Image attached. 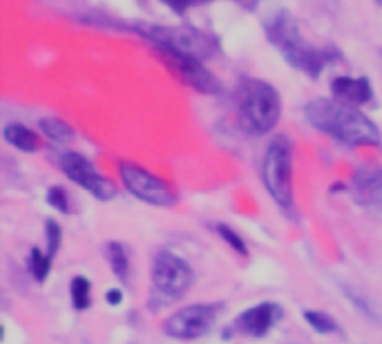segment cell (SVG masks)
<instances>
[{"mask_svg":"<svg viewBox=\"0 0 382 344\" xmlns=\"http://www.w3.org/2000/svg\"><path fill=\"white\" fill-rule=\"evenodd\" d=\"M306 119L320 132L346 145H380V130L356 105L338 98H313L304 108Z\"/></svg>","mask_w":382,"mask_h":344,"instance_id":"cell-1","label":"cell"},{"mask_svg":"<svg viewBox=\"0 0 382 344\" xmlns=\"http://www.w3.org/2000/svg\"><path fill=\"white\" fill-rule=\"evenodd\" d=\"M267 38L279 49L286 63L309 76H320L326 65V54L304 41L300 25L286 11H277L267 21Z\"/></svg>","mask_w":382,"mask_h":344,"instance_id":"cell-2","label":"cell"},{"mask_svg":"<svg viewBox=\"0 0 382 344\" xmlns=\"http://www.w3.org/2000/svg\"><path fill=\"white\" fill-rule=\"evenodd\" d=\"M235 103L244 130L253 135L271 132L279 121V94L271 83L262 78H242L235 92Z\"/></svg>","mask_w":382,"mask_h":344,"instance_id":"cell-3","label":"cell"},{"mask_svg":"<svg viewBox=\"0 0 382 344\" xmlns=\"http://www.w3.org/2000/svg\"><path fill=\"white\" fill-rule=\"evenodd\" d=\"M137 31L150 41L155 47L170 49V52L184 54L197 61L212 58L220 54V41L204 29L192 25H153V23H137Z\"/></svg>","mask_w":382,"mask_h":344,"instance_id":"cell-4","label":"cell"},{"mask_svg":"<svg viewBox=\"0 0 382 344\" xmlns=\"http://www.w3.org/2000/svg\"><path fill=\"white\" fill-rule=\"evenodd\" d=\"M262 179L269 194L282 208H293V159L289 143L282 137L273 139L267 147L262 163Z\"/></svg>","mask_w":382,"mask_h":344,"instance_id":"cell-5","label":"cell"},{"mask_svg":"<svg viewBox=\"0 0 382 344\" xmlns=\"http://www.w3.org/2000/svg\"><path fill=\"white\" fill-rule=\"evenodd\" d=\"M192 269L184 259L161 251L153 261V288L157 295H163L168 300L181 298L192 286Z\"/></svg>","mask_w":382,"mask_h":344,"instance_id":"cell-6","label":"cell"},{"mask_svg":"<svg viewBox=\"0 0 382 344\" xmlns=\"http://www.w3.org/2000/svg\"><path fill=\"white\" fill-rule=\"evenodd\" d=\"M121 179L125 188L137 197V199L150 204V206H159V208H168L177 202V194L172 192V188L161 182L159 177H155L153 172H148L145 168L137 166L132 161H121Z\"/></svg>","mask_w":382,"mask_h":344,"instance_id":"cell-7","label":"cell"},{"mask_svg":"<svg viewBox=\"0 0 382 344\" xmlns=\"http://www.w3.org/2000/svg\"><path fill=\"white\" fill-rule=\"evenodd\" d=\"M217 322V306L212 304H190L179 308L165 320V333L177 340H197L206 335Z\"/></svg>","mask_w":382,"mask_h":344,"instance_id":"cell-8","label":"cell"},{"mask_svg":"<svg viewBox=\"0 0 382 344\" xmlns=\"http://www.w3.org/2000/svg\"><path fill=\"white\" fill-rule=\"evenodd\" d=\"M155 49H157V54L165 61V65H168V68L181 80H184V83H188L192 90L202 92V94H220V90H222L220 78L215 76L210 70H206L202 61L170 52V49H163V47H155Z\"/></svg>","mask_w":382,"mask_h":344,"instance_id":"cell-9","label":"cell"},{"mask_svg":"<svg viewBox=\"0 0 382 344\" xmlns=\"http://www.w3.org/2000/svg\"><path fill=\"white\" fill-rule=\"evenodd\" d=\"M61 168H63L65 177L72 179V182L78 184L81 188H86L88 192H92L96 199H101V202L114 199V194H116L114 184L110 182V179L98 174V170L83 155L65 152L61 157Z\"/></svg>","mask_w":382,"mask_h":344,"instance_id":"cell-10","label":"cell"},{"mask_svg":"<svg viewBox=\"0 0 382 344\" xmlns=\"http://www.w3.org/2000/svg\"><path fill=\"white\" fill-rule=\"evenodd\" d=\"M279 318H282V308L273 302H264V304H257L253 308L244 311L230 329H235L237 333H244V335H251V338H262L273 329Z\"/></svg>","mask_w":382,"mask_h":344,"instance_id":"cell-11","label":"cell"},{"mask_svg":"<svg viewBox=\"0 0 382 344\" xmlns=\"http://www.w3.org/2000/svg\"><path fill=\"white\" fill-rule=\"evenodd\" d=\"M331 92H334V98L342 103H349V105H364L369 103L373 98V90H371V83L369 78L364 76H338L334 78V83H331Z\"/></svg>","mask_w":382,"mask_h":344,"instance_id":"cell-12","label":"cell"},{"mask_svg":"<svg viewBox=\"0 0 382 344\" xmlns=\"http://www.w3.org/2000/svg\"><path fill=\"white\" fill-rule=\"evenodd\" d=\"M356 197L367 206L382 208V168L378 166H362L353 174Z\"/></svg>","mask_w":382,"mask_h":344,"instance_id":"cell-13","label":"cell"},{"mask_svg":"<svg viewBox=\"0 0 382 344\" xmlns=\"http://www.w3.org/2000/svg\"><path fill=\"white\" fill-rule=\"evenodd\" d=\"M3 137H5V141L9 145L19 147V150H23V152H36L38 147H41L38 135L34 132V130H29L27 125H23V123H9V125H5Z\"/></svg>","mask_w":382,"mask_h":344,"instance_id":"cell-14","label":"cell"},{"mask_svg":"<svg viewBox=\"0 0 382 344\" xmlns=\"http://www.w3.org/2000/svg\"><path fill=\"white\" fill-rule=\"evenodd\" d=\"M105 257H108V264L112 269V273L119 277L121 282L128 280L130 275V259H128V251L119 241H110L105 246Z\"/></svg>","mask_w":382,"mask_h":344,"instance_id":"cell-15","label":"cell"},{"mask_svg":"<svg viewBox=\"0 0 382 344\" xmlns=\"http://www.w3.org/2000/svg\"><path fill=\"white\" fill-rule=\"evenodd\" d=\"M41 130H43V135L54 143H70L74 139V130L56 117L41 119Z\"/></svg>","mask_w":382,"mask_h":344,"instance_id":"cell-16","label":"cell"},{"mask_svg":"<svg viewBox=\"0 0 382 344\" xmlns=\"http://www.w3.org/2000/svg\"><path fill=\"white\" fill-rule=\"evenodd\" d=\"M90 291H92V286L88 282V277L76 275L72 280L70 293H72V304L76 311H86L90 306Z\"/></svg>","mask_w":382,"mask_h":344,"instance_id":"cell-17","label":"cell"},{"mask_svg":"<svg viewBox=\"0 0 382 344\" xmlns=\"http://www.w3.org/2000/svg\"><path fill=\"white\" fill-rule=\"evenodd\" d=\"M304 318L318 333H336V331H340L338 322L331 318L329 313H322V311L309 308V311H304Z\"/></svg>","mask_w":382,"mask_h":344,"instance_id":"cell-18","label":"cell"},{"mask_svg":"<svg viewBox=\"0 0 382 344\" xmlns=\"http://www.w3.org/2000/svg\"><path fill=\"white\" fill-rule=\"evenodd\" d=\"M29 269H31V275H34L38 282H45V277L49 275V269H52V257H49L47 253H41L38 249H34L29 253Z\"/></svg>","mask_w":382,"mask_h":344,"instance_id":"cell-19","label":"cell"},{"mask_svg":"<svg viewBox=\"0 0 382 344\" xmlns=\"http://www.w3.org/2000/svg\"><path fill=\"white\" fill-rule=\"evenodd\" d=\"M217 233H220V237L230 246V249L232 251H235V253H239L242 257H246L248 255V249H246V241L235 233V231H232V228L230 226H226V224H220L217 226Z\"/></svg>","mask_w":382,"mask_h":344,"instance_id":"cell-20","label":"cell"},{"mask_svg":"<svg viewBox=\"0 0 382 344\" xmlns=\"http://www.w3.org/2000/svg\"><path fill=\"white\" fill-rule=\"evenodd\" d=\"M45 235H47V255L54 259V255H56L58 249H61V241H63L61 226H58L54 219H49L47 226H45Z\"/></svg>","mask_w":382,"mask_h":344,"instance_id":"cell-21","label":"cell"},{"mask_svg":"<svg viewBox=\"0 0 382 344\" xmlns=\"http://www.w3.org/2000/svg\"><path fill=\"white\" fill-rule=\"evenodd\" d=\"M47 204L54 206L58 212H63V215H68L70 212V199H68V192H65L61 186H52L47 190Z\"/></svg>","mask_w":382,"mask_h":344,"instance_id":"cell-22","label":"cell"},{"mask_svg":"<svg viewBox=\"0 0 382 344\" xmlns=\"http://www.w3.org/2000/svg\"><path fill=\"white\" fill-rule=\"evenodd\" d=\"M163 5H168L172 11H177V14H184L188 7H192V5H199V3H206V0H161Z\"/></svg>","mask_w":382,"mask_h":344,"instance_id":"cell-23","label":"cell"},{"mask_svg":"<svg viewBox=\"0 0 382 344\" xmlns=\"http://www.w3.org/2000/svg\"><path fill=\"white\" fill-rule=\"evenodd\" d=\"M105 300H108L110 304H119V302L123 300V295H121V291H116V288H112V291H108V295H105Z\"/></svg>","mask_w":382,"mask_h":344,"instance_id":"cell-24","label":"cell"}]
</instances>
